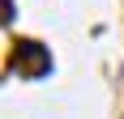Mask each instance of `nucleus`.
<instances>
[{"label":"nucleus","mask_w":124,"mask_h":119,"mask_svg":"<svg viewBox=\"0 0 124 119\" xmlns=\"http://www.w3.org/2000/svg\"><path fill=\"white\" fill-rule=\"evenodd\" d=\"M17 68L26 72V77H47L51 72V55L39 43H17Z\"/></svg>","instance_id":"nucleus-1"}]
</instances>
